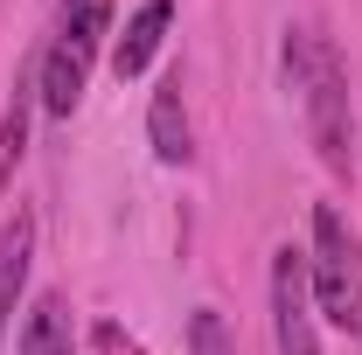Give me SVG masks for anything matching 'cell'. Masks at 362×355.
<instances>
[{"label": "cell", "instance_id": "obj_1", "mask_svg": "<svg viewBox=\"0 0 362 355\" xmlns=\"http://www.w3.org/2000/svg\"><path fill=\"white\" fill-rule=\"evenodd\" d=\"M286 77L307 105V133L334 175L356 168V112H349V63L320 28H286Z\"/></svg>", "mask_w": 362, "mask_h": 355}, {"label": "cell", "instance_id": "obj_5", "mask_svg": "<svg viewBox=\"0 0 362 355\" xmlns=\"http://www.w3.org/2000/svg\"><path fill=\"white\" fill-rule=\"evenodd\" d=\"M146 139L168 168H188L195 161V126H188V105H181V77H160L153 105H146Z\"/></svg>", "mask_w": 362, "mask_h": 355}, {"label": "cell", "instance_id": "obj_3", "mask_svg": "<svg viewBox=\"0 0 362 355\" xmlns=\"http://www.w3.org/2000/svg\"><path fill=\"white\" fill-rule=\"evenodd\" d=\"M307 293L327 327L356 334L362 327V251H356V230L334 202H314V258H307Z\"/></svg>", "mask_w": 362, "mask_h": 355}, {"label": "cell", "instance_id": "obj_6", "mask_svg": "<svg viewBox=\"0 0 362 355\" xmlns=\"http://www.w3.org/2000/svg\"><path fill=\"white\" fill-rule=\"evenodd\" d=\"M168 28H175V0H146L133 21H126V35L112 42V70H119V77H146V63L160 56Z\"/></svg>", "mask_w": 362, "mask_h": 355}, {"label": "cell", "instance_id": "obj_9", "mask_svg": "<svg viewBox=\"0 0 362 355\" xmlns=\"http://www.w3.org/2000/svg\"><path fill=\"white\" fill-rule=\"evenodd\" d=\"M35 105H42V91H35V63H28V70H14V98L0 112V195H7V181H14L21 153H28V112Z\"/></svg>", "mask_w": 362, "mask_h": 355}, {"label": "cell", "instance_id": "obj_2", "mask_svg": "<svg viewBox=\"0 0 362 355\" xmlns=\"http://www.w3.org/2000/svg\"><path fill=\"white\" fill-rule=\"evenodd\" d=\"M105 35H112V0H63L56 7V35L35 56V91H42L49 119H70L84 105V84H90V63H98Z\"/></svg>", "mask_w": 362, "mask_h": 355}, {"label": "cell", "instance_id": "obj_7", "mask_svg": "<svg viewBox=\"0 0 362 355\" xmlns=\"http://www.w3.org/2000/svg\"><path fill=\"white\" fill-rule=\"evenodd\" d=\"M28 258H35V216H14L0 230V349H7V327H14L21 286H28Z\"/></svg>", "mask_w": 362, "mask_h": 355}, {"label": "cell", "instance_id": "obj_10", "mask_svg": "<svg viewBox=\"0 0 362 355\" xmlns=\"http://www.w3.org/2000/svg\"><path fill=\"white\" fill-rule=\"evenodd\" d=\"M188 355H237V342H230V327H223L216 307H195V320H188Z\"/></svg>", "mask_w": 362, "mask_h": 355}, {"label": "cell", "instance_id": "obj_4", "mask_svg": "<svg viewBox=\"0 0 362 355\" xmlns=\"http://www.w3.org/2000/svg\"><path fill=\"white\" fill-rule=\"evenodd\" d=\"M272 342H279V355H320L314 293H307V258H300L293 244L272 258Z\"/></svg>", "mask_w": 362, "mask_h": 355}, {"label": "cell", "instance_id": "obj_8", "mask_svg": "<svg viewBox=\"0 0 362 355\" xmlns=\"http://www.w3.org/2000/svg\"><path fill=\"white\" fill-rule=\"evenodd\" d=\"M77 349V320H70V300L63 293H42L28 320H21V334H14V355H70Z\"/></svg>", "mask_w": 362, "mask_h": 355}]
</instances>
